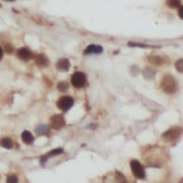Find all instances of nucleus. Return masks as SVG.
<instances>
[{
	"instance_id": "obj_25",
	"label": "nucleus",
	"mask_w": 183,
	"mask_h": 183,
	"mask_svg": "<svg viewBox=\"0 0 183 183\" xmlns=\"http://www.w3.org/2000/svg\"><path fill=\"white\" fill-rule=\"evenodd\" d=\"M179 16H180V18H183V7L182 6L180 8V10H179Z\"/></svg>"
},
{
	"instance_id": "obj_8",
	"label": "nucleus",
	"mask_w": 183,
	"mask_h": 183,
	"mask_svg": "<svg viewBox=\"0 0 183 183\" xmlns=\"http://www.w3.org/2000/svg\"><path fill=\"white\" fill-rule=\"evenodd\" d=\"M34 62L40 67H45L49 65V60L45 54H39L34 56Z\"/></svg>"
},
{
	"instance_id": "obj_3",
	"label": "nucleus",
	"mask_w": 183,
	"mask_h": 183,
	"mask_svg": "<svg viewBox=\"0 0 183 183\" xmlns=\"http://www.w3.org/2000/svg\"><path fill=\"white\" fill-rule=\"evenodd\" d=\"M130 168H131L132 172L133 174V175L140 180L145 178L146 174H145V170L144 168L143 167V165H141L140 162H139L138 160H133L130 162Z\"/></svg>"
},
{
	"instance_id": "obj_22",
	"label": "nucleus",
	"mask_w": 183,
	"mask_h": 183,
	"mask_svg": "<svg viewBox=\"0 0 183 183\" xmlns=\"http://www.w3.org/2000/svg\"><path fill=\"white\" fill-rule=\"evenodd\" d=\"M7 182L8 183H17V182H18V178H17V176L14 175H11L8 177Z\"/></svg>"
},
{
	"instance_id": "obj_1",
	"label": "nucleus",
	"mask_w": 183,
	"mask_h": 183,
	"mask_svg": "<svg viewBox=\"0 0 183 183\" xmlns=\"http://www.w3.org/2000/svg\"><path fill=\"white\" fill-rule=\"evenodd\" d=\"M161 88L167 94H173L177 89V83L173 76L165 75L161 81Z\"/></svg>"
},
{
	"instance_id": "obj_5",
	"label": "nucleus",
	"mask_w": 183,
	"mask_h": 183,
	"mask_svg": "<svg viewBox=\"0 0 183 183\" xmlns=\"http://www.w3.org/2000/svg\"><path fill=\"white\" fill-rule=\"evenodd\" d=\"M74 104V101L73 97L69 96H64L60 97L58 100L56 106L59 109H60L62 112H67V111L71 109L73 107Z\"/></svg>"
},
{
	"instance_id": "obj_16",
	"label": "nucleus",
	"mask_w": 183,
	"mask_h": 183,
	"mask_svg": "<svg viewBox=\"0 0 183 183\" xmlns=\"http://www.w3.org/2000/svg\"><path fill=\"white\" fill-rule=\"evenodd\" d=\"M166 4L169 8L176 9L181 6V1L180 0H167Z\"/></svg>"
},
{
	"instance_id": "obj_18",
	"label": "nucleus",
	"mask_w": 183,
	"mask_h": 183,
	"mask_svg": "<svg viewBox=\"0 0 183 183\" xmlns=\"http://www.w3.org/2000/svg\"><path fill=\"white\" fill-rule=\"evenodd\" d=\"M116 180L118 181V182H127V180L125 176L118 171H116Z\"/></svg>"
},
{
	"instance_id": "obj_4",
	"label": "nucleus",
	"mask_w": 183,
	"mask_h": 183,
	"mask_svg": "<svg viewBox=\"0 0 183 183\" xmlns=\"http://www.w3.org/2000/svg\"><path fill=\"white\" fill-rule=\"evenodd\" d=\"M86 83V75L82 72H76L72 76L71 84L75 88H82Z\"/></svg>"
},
{
	"instance_id": "obj_15",
	"label": "nucleus",
	"mask_w": 183,
	"mask_h": 183,
	"mask_svg": "<svg viewBox=\"0 0 183 183\" xmlns=\"http://www.w3.org/2000/svg\"><path fill=\"white\" fill-rule=\"evenodd\" d=\"M48 131H49V129H48L47 126L45 125H38L35 129V133L38 135L46 134Z\"/></svg>"
},
{
	"instance_id": "obj_14",
	"label": "nucleus",
	"mask_w": 183,
	"mask_h": 183,
	"mask_svg": "<svg viewBox=\"0 0 183 183\" xmlns=\"http://www.w3.org/2000/svg\"><path fill=\"white\" fill-rule=\"evenodd\" d=\"M57 89L61 92H66L69 89V84L66 81H60L57 84Z\"/></svg>"
},
{
	"instance_id": "obj_9",
	"label": "nucleus",
	"mask_w": 183,
	"mask_h": 183,
	"mask_svg": "<svg viewBox=\"0 0 183 183\" xmlns=\"http://www.w3.org/2000/svg\"><path fill=\"white\" fill-rule=\"evenodd\" d=\"M56 69L62 72H67L71 67V63L66 58H62L57 61L56 64Z\"/></svg>"
},
{
	"instance_id": "obj_26",
	"label": "nucleus",
	"mask_w": 183,
	"mask_h": 183,
	"mask_svg": "<svg viewBox=\"0 0 183 183\" xmlns=\"http://www.w3.org/2000/svg\"><path fill=\"white\" fill-rule=\"evenodd\" d=\"M3 57V50L0 47V60H2V59Z\"/></svg>"
},
{
	"instance_id": "obj_24",
	"label": "nucleus",
	"mask_w": 183,
	"mask_h": 183,
	"mask_svg": "<svg viewBox=\"0 0 183 183\" xmlns=\"http://www.w3.org/2000/svg\"><path fill=\"white\" fill-rule=\"evenodd\" d=\"M48 159H49V156H48L47 154H45V155L41 156L40 157V163H45L48 160Z\"/></svg>"
},
{
	"instance_id": "obj_21",
	"label": "nucleus",
	"mask_w": 183,
	"mask_h": 183,
	"mask_svg": "<svg viewBox=\"0 0 183 183\" xmlns=\"http://www.w3.org/2000/svg\"><path fill=\"white\" fill-rule=\"evenodd\" d=\"M5 51L7 54H13V52L14 51V48L12 45L10 44H6L5 45Z\"/></svg>"
},
{
	"instance_id": "obj_6",
	"label": "nucleus",
	"mask_w": 183,
	"mask_h": 183,
	"mask_svg": "<svg viewBox=\"0 0 183 183\" xmlns=\"http://www.w3.org/2000/svg\"><path fill=\"white\" fill-rule=\"evenodd\" d=\"M66 124L64 116L62 114H55L50 119V125L54 130H60Z\"/></svg>"
},
{
	"instance_id": "obj_27",
	"label": "nucleus",
	"mask_w": 183,
	"mask_h": 183,
	"mask_svg": "<svg viewBox=\"0 0 183 183\" xmlns=\"http://www.w3.org/2000/svg\"><path fill=\"white\" fill-rule=\"evenodd\" d=\"M88 128H91V129H95V128H96V125H94V124H91V125H89V126H88Z\"/></svg>"
},
{
	"instance_id": "obj_28",
	"label": "nucleus",
	"mask_w": 183,
	"mask_h": 183,
	"mask_svg": "<svg viewBox=\"0 0 183 183\" xmlns=\"http://www.w3.org/2000/svg\"><path fill=\"white\" fill-rule=\"evenodd\" d=\"M5 1H7V2H13L15 0H5Z\"/></svg>"
},
{
	"instance_id": "obj_19",
	"label": "nucleus",
	"mask_w": 183,
	"mask_h": 183,
	"mask_svg": "<svg viewBox=\"0 0 183 183\" xmlns=\"http://www.w3.org/2000/svg\"><path fill=\"white\" fill-rule=\"evenodd\" d=\"M143 73H146V74L145 73L144 74V76H147V78L149 77H150L152 78H153L154 76V70H152L151 68H149V67H147V68H146L144 70V71L143 72Z\"/></svg>"
},
{
	"instance_id": "obj_13",
	"label": "nucleus",
	"mask_w": 183,
	"mask_h": 183,
	"mask_svg": "<svg viewBox=\"0 0 183 183\" xmlns=\"http://www.w3.org/2000/svg\"><path fill=\"white\" fill-rule=\"evenodd\" d=\"M0 146L7 149H10L13 147V142L10 138H3L0 140Z\"/></svg>"
},
{
	"instance_id": "obj_29",
	"label": "nucleus",
	"mask_w": 183,
	"mask_h": 183,
	"mask_svg": "<svg viewBox=\"0 0 183 183\" xmlns=\"http://www.w3.org/2000/svg\"><path fill=\"white\" fill-rule=\"evenodd\" d=\"M1 6H2V5H1V4H0V7H1Z\"/></svg>"
},
{
	"instance_id": "obj_12",
	"label": "nucleus",
	"mask_w": 183,
	"mask_h": 183,
	"mask_svg": "<svg viewBox=\"0 0 183 183\" xmlns=\"http://www.w3.org/2000/svg\"><path fill=\"white\" fill-rule=\"evenodd\" d=\"M21 139L24 141V143H25L26 144H32L34 141V137L32 136V134L29 131L25 130L21 134Z\"/></svg>"
},
{
	"instance_id": "obj_10",
	"label": "nucleus",
	"mask_w": 183,
	"mask_h": 183,
	"mask_svg": "<svg viewBox=\"0 0 183 183\" xmlns=\"http://www.w3.org/2000/svg\"><path fill=\"white\" fill-rule=\"evenodd\" d=\"M103 49L101 45H89L86 47V49H85L84 54H101L103 53Z\"/></svg>"
},
{
	"instance_id": "obj_20",
	"label": "nucleus",
	"mask_w": 183,
	"mask_h": 183,
	"mask_svg": "<svg viewBox=\"0 0 183 183\" xmlns=\"http://www.w3.org/2000/svg\"><path fill=\"white\" fill-rule=\"evenodd\" d=\"M175 67H176V69L177 70V71L179 72V73H182V71H183V60L182 59H180V60H179L177 62H176Z\"/></svg>"
},
{
	"instance_id": "obj_23",
	"label": "nucleus",
	"mask_w": 183,
	"mask_h": 183,
	"mask_svg": "<svg viewBox=\"0 0 183 183\" xmlns=\"http://www.w3.org/2000/svg\"><path fill=\"white\" fill-rule=\"evenodd\" d=\"M34 21H35L37 23H38L39 24H43L45 23V20L43 18V17L35 16V17H34Z\"/></svg>"
},
{
	"instance_id": "obj_17",
	"label": "nucleus",
	"mask_w": 183,
	"mask_h": 183,
	"mask_svg": "<svg viewBox=\"0 0 183 183\" xmlns=\"http://www.w3.org/2000/svg\"><path fill=\"white\" fill-rule=\"evenodd\" d=\"M63 152V149L62 148H57V149H54L53 150H51L49 153H48L47 155L49 157H54L59 155V154H61Z\"/></svg>"
},
{
	"instance_id": "obj_2",
	"label": "nucleus",
	"mask_w": 183,
	"mask_h": 183,
	"mask_svg": "<svg viewBox=\"0 0 183 183\" xmlns=\"http://www.w3.org/2000/svg\"><path fill=\"white\" fill-rule=\"evenodd\" d=\"M182 132V128L180 127H173L169 128L162 135V138L163 141L165 142L170 143L176 141L179 137L181 136Z\"/></svg>"
},
{
	"instance_id": "obj_11",
	"label": "nucleus",
	"mask_w": 183,
	"mask_h": 183,
	"mask_svg": "<svg viewBox=\"0 0 183 183\" xmlns=\"http://www.w3.org/2000/svg\"><path fill=\"white\" fill-rule=\"evenodd\" d=\"M148 61L150 64L153 65L154 66H161L165 62L164 59L157 55H150L148 57Z\"/></svg>"
},
{
	"instance_id": "obj_7",
	"label": "nucleus",
	"mask_w": 183,
	"mask_h": 183,
	"mask_svg": "<svg viewBox=\"0 0 183 183\" xmlns=\"http://www.w3.org/2000/svg\"><path fill=\"white\" fill-rule=\"evenodd\" d=\"M17 56L22 61H29L34 57L33 54L29 49L26 47H22L19 49L17 51Z\"/></svg>"
}]
</instances>
